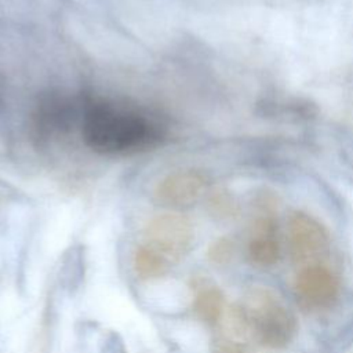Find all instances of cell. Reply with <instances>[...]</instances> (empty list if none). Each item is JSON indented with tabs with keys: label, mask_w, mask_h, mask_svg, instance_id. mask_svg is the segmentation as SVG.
Segmentation results:
<instances>
[{
	"label": "cell",
	"mask_w": 353,
	"mask_h": 353,
	"mask_svg": "<svg viewBox=\"0 0 353 353\" xmlns=\"http://www.w3.org/2000/svg\"><path fill=\"white\" fill-rule=\"evenodd\" d=\"M208 178L197 170H179L164 176L154 189L156 200L167 207L182 208L194 204L205 192Z\"/></svg>",
	"instance_id": "ba28073f"
},
{
	"label": "cell",
	"mask_w": 353,
	"mask_h": 353,
	"mask_svg": "<svg viewBox=\"0 0 353 353\" xmlns=\"http://www.w3.org/2000/svg\"><path fill=\"white\" fill-rule=\"evenodd\" d=\"M236 247L229 237H219L208 245L207 258L214 265H226L232 261Z\"/></svg>",
	"instance_id": "8fae6325"
},
{
	"label": "cell",
	"mask_w": 353,
	"mask_h": 353,
	"mask_svg": "<svg viewBox=\"0 0 353 353\" xmlns=\"http://www.w3.org/2000/svg\"><path fill=\"white\" fill-rule=\"evenodd\" d=\"M285 244L292 263L298 268L325 262L331 250L328 229L312 214L294 210L285 222Z\"/></svg>",
	"instance_id": "277c9868"
},
{
	"label": "cell",
	"mask_w": 353,
	"mask_h": 353,
	"mask_svg": "<svg viewBox=\"0 0 353 353\" xmlns=\"http://www.w3.org/2000/svg\"><path fill=\"white\" fill-rule=\"evenodd\" d=\"M247 258L256 268H272L281 256L279 200L273 192L262 189L251 201Z\"/></svg>",
	"instance_id": "3957f363"
},
{
	"label": "cell",
	"mask_w": 353,
	"mask_h": 353,
	"mask_svg": "<svg viewBox=\"0 0 353 353\" xmlns=\"http://www.w3.org/2000/svg\"><path fill=\"white\" fill-rule=\"evenodd\" d=\"M79 132L90 150L125 157L163 146L170 130L163 117L141 105L87 97L83 98Z\"/></svg>",
	"instance_id": "6da1fadb"
},
{
	"label": "cell",
	"mask_w": 353,
	"mask_h": 353,
	"mask_svg": "<svg viewBox=\"0 0 353 353\" xmlns=\"http://www.w3.org/2000/svg\"><path fill=\"white\" fill-rule=\"evenodd\" d=\"M212 353H248V350L245 349L243 342L226 338L223 341H219L214 346Z\"/></svg>",
	"instance_id": "4fadbf2b"
},
{
	"label": "cell",
	"mask_w": 353,
	"mask_h": 353,
	"mask_svg": "<svg viewBox=\"0 0 353 353\" xmlns=\"http://www.w3.org/2000/svg\"><path fill=\"white\" fill-rule=\"evenodd\" d=\"M83 98L62 92L43 95L32 113V132L39 143H48L63 138L80 125Z\"/></svg>",
	"instance_id": "5b68a950"
},
{
	"label": "cell",
	"mask_w": 353,
	"mask_h": 353,
	"mask_svg": "<svg viewBox=\"0 0 353 353\" xmlns=\"http://www.w3.org/2000/svg\"><path fill=\"white\" fill-rule=\"evenodd\" d=\"M240 305L245 316L248 334L261 346L280 350L294 341L298 331L296 317L272 290L254 287Z\"/></svg>",
	"instance_id": "7a4b0ae2"
},
{
	"label": "cell",
	"mask_w": 353,
	"mask_h": 353,
	"mask_svg": "<svg viewBox=\"0 0 353 353\" xmlns=\"http://www.w3.org/2000/svg\"><path fill=\"white\" fill-rule=\"evenodd\" d=\"M149 247L167 261H178L190 248L194 233L190 221L176 212H165L150 219L145 229Z\"/></svg>",
	"instance_id": "52a82bcc"
},
{
	"label": "cell",
	"mask_w": 353,
	"mask_h": 353,
	"mask_svg": "<svg viewBox=\"0 0 353 353\" xmlns=\"http://www.w3.org/2000/svg\"><path fill=\"white\" fill-rule=\"evenodd\" d=\"M194 312L200 320L207 324L221 321L225 312V299L216 287L203 288L194 298Z\"/></svg>",
	"instance_id": "9c48e42d"
},
{
	"label": "cell",
	"mask_w": 353,
	"mask_h": 353,
	"mask_svg": "<svg viewBox=\"0 0 353 353\" xmlns=\"http://www.w3.org/2000/svg\"><path fill=\"white\" fill-rule=\"evenodd\" d=\"M339 292V276L325 262L301 266L295 274L294 295L306 310H323L332 306Z\"/></svg>",
	"instance_id": "8992f818"
},
{
	"label": "cell",
	"mask_w": 353,
	"mask_h": 353,
	"mask_svg": "<svg viewBox=\"0 0 353 353\" xmlns=\"http://www.w3.org/2000/svg\"><path fill=\"white\" fill-rule=\"evenodd\" d=\"M132 265L135 273L145 280H152L163 276L167 272L168 261L149 245H141L135 250Z\"/></svg>",
	"instance_id": "30bf717a"
},
{
	"label": "cell",
	"mask_w": 353,
	"mask_h": 353,
	"mask_svg": "<svg viewBox=\"0 0 353 353\" xmlns=\"http://www.w3.org/2000/svg\"><path fill=\"white\" fill-rule=\"evenodd\" d=\"M208 208L218 218H230L236 212V205L230 196L225 192H215L208 199Z\"/></svg>",
	"instance_id": "7c38bea8"
}]
</instances>
